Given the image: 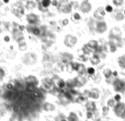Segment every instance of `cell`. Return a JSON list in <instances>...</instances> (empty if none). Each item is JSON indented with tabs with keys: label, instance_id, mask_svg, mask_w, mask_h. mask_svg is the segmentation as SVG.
I'll return each instance as SVG.
<instances>
[{
	"label": "cell",
	"instance_id": "1",
	"mask_svg": "<svg viewBox=\"0 0 125 121\" xmlns=\"http://www.w3.org/2000/svg\"><path fill=\"white\" fill-rule=\"evenodd\" d=\"M49 4H50V1H49V0H44L43 1V5L45 6V7L48 6Z\"/></svg>",
	"mask_w": 125,
	"mask_h": 121
},
{
	"label": "cell",
	"instance_id": "2",
	"mask_svg": "<svg viewBox=\"0 0 125 121\" xmlns=\"http://www.w3.org/2000/svg\"><path fill=\"white\" fill-rule=\"evenodd\" d=\"M89 73H94V69H93V68H90V69H89Z\"/></svg>",
	"mask_w": 125,
	"mask_h": 121
}]
</instances>
